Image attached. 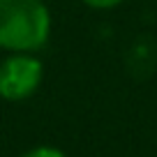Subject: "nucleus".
I'll return each mask as SVG.
<instances>
[{"label": "nucleus", "instance_id": "obj_1", "mask_svg": "<svg viewBox=\"0 0 157 157\" xmlns=\"http://www.w3.org/2000/svg\"><path fill=\"white\" fill-rule=\"evenodd\" d=\"M51 37V12L44 0H0V49L35 53Z\"/></svg>", "mask_w": 157, "mask_h": 157}, {"label": "nucleus", "instance_id": "obj_3", "mask_svg": "<svg viewBox=\"0 0 157 157\" xmlns=\"http://www.w3.org/2000/svg\"><path fill=\"white\" fill-rule=\"evenodd\" d=\"M21 157H67V155L53 146H37V148H30L28 152H23Z\"/></svg>", "mask_w": 157, "mask_h": 157}, {"label": "nucleus", "instance_id": "obj_4", "mask_svg": "<svg viewBox=\"0 0 157 157\" xmlns=\"http://www.w3.org/2000/svg\"><path fill=\"white\" fill-rule=\"evenodd\" d=\"M81 2L88 5V7H93V10H111V7L120 5L123 0H81Z\"/></svg>", "mask_w": 157, "mask_h": 157}, {"label": "nucleus", "instance_id": "obj_2", "mask_svg": "<svg viewBox=\"0 0 157 157\" xmlns=\"http://www.w3.org/2000/svg\"><path fill=\"white\" fill-rule=\"evenodd\" d=\"M44 65L35 53H10L0 63V97L7 102H23L42 86Z\"/></svg>", "mask_w": 157, "mask_h": 157}]
</instances>
